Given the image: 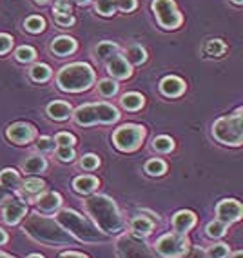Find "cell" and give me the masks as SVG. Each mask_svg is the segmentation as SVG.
I'll use <instances>...</instances> for the list:
<instances>
[{"instance_id": "23", "label": "cell", "mask_w": 243, "mask_h": 258, "mask_svg": "<svg viewBox=\"0 0 243 258\" xmlns=\"http://www.w3.org/2000/svg\"><path fill=\"white\" fill-rule=\"evenodd\" d=\"M0 185L10 191H17L20 189V175L15 169L0 171Z\"/></svg>"}, {"instance_id": "10", "label": "cell", "mask_w": 243, "mask_h": 258, "mask_svg": "<svg viewBox=\"0 0 243 258\" xmlns=\"http://www.w3.org/2000/svg\"><path fill=\"white\" fill-rule=\"evenodd\" d=\"M152 11H154L156 20L160 22L164 29H176L184 22V17L176 8L175 0H154Z\"/></svg>"}, {"instance_id": "28", "label": "cell", "mask_w": 243, "mask_h": 258, "mask_svg": "<svg viewBox=\"0 0 243 258\" xmlns=\"http://www.w3.org/2000/svg\"><path fill=\"white\" fill-rule=\"evenodd\" d=\"M51 75H53V71L47 64H35L31 68V79L35 82H47L51 79Z\"/></svg>"}, {"instance_id": "13", "label": "cell", "mask_w": 243, "mask_h": 258, "mask_svg": "<svg viewBox=\"0 0 243 258\" xmlns=\"http://www.w3.org/2000/svg\"><path fill=\"white\" fill-rule=\"evenodd\" d=\"M107 71H109L111 77H115V79L120 80H125L133 75V68L125 60V56L122 55H113L107 60Z\"/></svg>"}, {"instance_id": "49", "label": "cell", "mask_w": 243, "mask_h": 258, "mask_svg": "<svg viewBox=\"0 0 243 258\" xmlns=\"http://www.w3.org/2000/svg\"><path fill=\"white\" fill-rule=\"evenodd\" d=\"M6 242H8V233L4 229H0V245L6 244Z\"/></svg>"}, {"instance_id": "35", "label": "cell", "mask_w": 243, "mask_h": 258, "mask_svg": "<svg viewBox=\"0 0 243 258\" xmlns=\"http://www.w3.org/2000/svg\"><path fill=\"white\" fill-rule=\"evenodd\" d=\"M98 166H100V158H98L97 155H93V153L84 155L82 160H80V167L86 171H95V169H98Z\"/></svg>"}, {"instance_id": "21", "label": "cell", "mask_w": 243, "mask_h": 258, "mask_svg": "<svg viewBox=\"0 0 243 258\" xmlns=\"http://www.w3.org/2000/svg\"><path fill=\"white\" fill-rule=\"evenodd\" d=\"M154 229V222L151 218L147 217H134L131 220V231H133V235L136 236H149Z\"/></svg>"}, {"instance_id": "5", "label": "cell", "mask_w": 243, "mask_h": 258, "mask_svg": "<svg viewBox=\"0 0 243 258\" xmlns=\"http://www.w3.org/2000/svg\"><path fill=\"white\" fill-rule=\"evenodd\" d=\"M74 122L78 125L93 124H113L120 118V111L113 104L100 102V104H86L74 111Z\"/></svg>"}, {"instance_id": "8", "label": "cell", "mask_w": 243, "mask_h": 258, "mask_svg": "<svg viewBox=\"0 0 243 258\" xmlns=\"http://www.w3.org/2000/svg\"><path fill=\"white\" fill-rule=\"evenodd\" d=\"M145 139V127L138 124H125L120 125L113 133V144L115 148L124 153H131L142 146Z\"/></svg>"}, {"instance_id": "36", "label": "cell", "mask_w": 243, "mask_h": 258, "mask_svg": "<svg viewBox=\"0 0 243 258\" xmlns=\"http://www.w3.org/2000/svg\"><path fill=\"white\" fill-rule=\"evenodd\" d=\"M223 51H225V44L221 40H209L207 42V46H205V53L207 55H211V56H220L223 55Z\"/></svg>"}, {"instance_id": "16", "label": "cell", "mask_w": 243, "mask_h": 258, "mask_svg": "<svg viewBox=\"0 0 243 258\" xmlns=\"http://www.w3.org/2000/svg\"><path fill=\"white\" fill-rule=\"evenodd\" d=\"M194 224H196V215L193 211H178L173 217V227H175L176 233L180 235H185L189 229H193Z\"/></svg>"}, {"instance_id": "24", "label": "cell", "mask_w": 243, "mask_h": 258, "mask_svg": "<svg viewBox=\"0 0 243 258\" xmlns=\"http://www.w3.org/2000/svg\"><path fill=\"white\" fill-rule=\"evenodd\" d=\"M122 106H124V109L127 111H138L143 107V97L140 95V93H125L124 97H122Z\"/></svg>"}, {"instance_id": "15", "label": "cell", "mask_w": 243, "mask_h": 258, "mask_svg": "<svg viewBox=\"0 0 243 258\" xmlns=\"http://www.w3.org/2000/svg\"><path fill=\"white\" fill-rule=\"evenodd\" d=\"M160 91L166 95V97H180L182 93L185 91V82L180 77H175V75H169L166 79L160 82Z\"/></svg>"}, {"instance_id": "27", "label": "cell", "mask_w": 243, "mask_h": 258, "mask_svg": "<svg viewBox=\"0 0 243 258\" xmlns=\"http://www.w3.org/2000/svg\"><path fill=\"white\" fill-rule=\"evenodd\" d=\"M46 184L40 178H29L22 184V195L24 197H33V195H40L44 191Z\"/></svg>"}, {"instance_id": "22", "label": "cell", "mask_w": 243, "mask_h": 258, "mask_svg": "<svg viewBox=\"0 0 243 258\" xmlns=\"http://www.w3.org/2000/svg\"><path fill=\"white\" fill-rule=\"evenodd\" d=\"M24 173L28 175H37V173H44L47 169V162L42 155H31L26 158V162L22 164Z\"/></svg>"}, {"instance_id": "53", "label": "cell", "mask_w": 243, "mask_h": 258, "mask_svg": "<svg viewBox=\"0 0 243 258\" xmlns=\"http://www.w3.org/2000/svg\"><path fill=\"white\" fill-rule=\"evenodd\" d=\"M0 258H15V256H11V254H6V253H0Z\"/></svg>"}, {"instance_id": "44", "label": "cell", "mask_w": 243, "mask_h": 258, "mask_svg": "<svg viewBox=\"0 0 243 258\" xmlns=\"http://www.w3.org/2000/svg\"><path fill=\"white\" fill-rule=\"evenodd\" d=\"M115 8L125 11V13H131L136 10V0H115Z\"/></svg>"}, {"instance_id": "31", "label": "cell", "mask_w": 243, "mask_h": 258, "mask_svg": "<svg viewBox=\"0 0 243 258\" xmlns=\"http://www.w3.org/2000/svg\"><path fill=\"white\" fill-rule=\"evenodd\" d=\"M98 93H100L102 97H115L116 93H118V84L115 82V80L111 79H104L98 82Z\"/></svg>"}, {"instance_id": "48", "label": "cell", "mask_w": 243, "mask_h": 258, "mask_svg": "<svg viewBox=\"0 0 243 258\" xmlns=\"http://www.w3.org/2000/svg\"><path fill=\"white\" fill-rule=\"evenodd\" d=\"M58 258H88V256L82 253H76V251H65V253H62Z\"/></svg>"}, {"instance_id": "55", "label": "cell", "mask_w": 243, "mask_h": 258, "mask_svg": "<svg viewBox=\"0 0 243 258\" xmlns=\"http://www.w3.org/2000/svg\"><path fill=\"white\" fill-rule=\"evenodd\" d=\"M232 2H234V4H238V6L243 4V0H232Z\"/></svg>"}, {"instance_id": "2", "label": "cell", "mask_w": 243, "mask_h": 258, "mask_svg": "<svg viewBox=\"0 0 243 258\" xmlns=\"http://www.w3.org/2000/svg\"><path fill=\"white\" fill-rule=\"evenodd\" d=\"M24 231H26V235L40 244L55 245V247L73 244V236L69 235V231H65L55 218L40 217L37 213H33L26 218Z\"/></svg>"}, {"instance_id": "50", "label": "cell", "mask_w": 243, "mask_h": 258, "mask_svg": "<svg viewBox=\"0 0 243 258\" xmlns=\"http://www.w3.org/2000/svg\"><path fill=\"white\" fill-rule=\"evenodd\" d=\"M74 2H76V4H80V6H88L91 0H74Z\"/></svg>"}, {"instance_id": "18", "label": "cell", "mask_w": 243, "mask_h": 258, "mask_svg": "<svg viewBox=\"0 0 243 258\" xmlns=\"http://www.w3.org/2000/svg\"><path fill=\"white\" fill-rule=\"evenodd\" d=\"M37 208L44 213H53L56 209H60L62 206V197L58 193H44L42 197H38L37 200Z\"/></svg>"}, {"instance_id": "54", "label": "cell", "mask_w": 243, "mask_h": 258, "mask_svg": "<svg viewBox=\"0 0 243 258\" xmlns=\"http://www.w3.org/2000/svg\"><path fill=\"white\" fill-rule=\"evenodd\" d=\"M28 258H44V256H42V254H29Z\"/></svg>"}, {"instance_id": "37", "label": "cell", "mask_w": 243, "mask_h": 258, "mask_svg": "<svg viewBox=\"0 0 243 258\" xmlns=\"http://www.w3.org/2000/svg\"><path fill=\"white\" fill-rule=\"evenodd\" d=\"M115 0H97V11L104 17L115 15Z\"/></svg>"}, {"instance_id": "39", "label": "cell", "mask_w": 243, "mask_h": 258, "mask_svg": "<svg viewBox=\"0 0 243 258\" xmlns=\"http://www.w3.org/2000/svg\"><path fill=\"white\" fill-rule=\"evenodd\" d=\"M55 144L56 146H62V148H73L74 144H76V139H74L71 133L62 131V133H58L55 137Z\"/></svg>"}, {"instance_id": "14", "label": "cell", "mask_w": 243, "mask_h": 258, "mask_svg": "<svg viewBox=\"0 0 243 258\" xmlns=\"http://www.w3.org/2000/svg\"><path fill=\"white\" fill-rule=\"evenodd\" d=\"M26 213H28V206L20 200H10L8 206L4 208V213H2V217H4L6 224H10V226H15V224H19L24 217H26Z\"/></svg>"}, {"instance_id": "52", "label": "cell", "mask_w": 243, "mask_h": 258, "mask_svg": "<svg viewBox=\"0 0 243 258\" xmlns=\"http://www.w3.org/2000/svg\"><path fill=\"white\" fill-rule=\"evenodd\" d=\"M232 258H243V253L241 251H236V253H234V256Z\"/></svg>"}, {"instance_id": "43", "label": "cell", "mask_w": 243, "mask_h": 258, "mask_svg": "<svg viewBox=\"0 0 243 258\" xmlns=\"http://www.w3.org/2000/svg\"><path fill=\"white\" fill-rule=\"evenodd\" d=\"M38 151H53L55 149V140L49 139V137H40L37 142Z\"/></svg>"}, {"instance_id": "34", "label": "cell", "mask_w": 243, "mask_h": 258, "mask_svg": "<svg viewBox=\"0 0 243 258\" xmlns=\"http://www.w3.org/2000/svg\"><path fill=\"white\" fill-rule=\"evenodd\" d=\"M15 56H17V60H19V62L28 64V62H33V60H35V56H37V51L33 49L31 46H22V47H19V49L15 51Z\"/></svg>"}, {"instance_id": "33", "label": "cell", "mask_w": 243, "mask_h": 258, "mask_svg": "<svg viewBox=\"0 0 243 258\" xmlns=\"http://www.w3.org/2000/svg\"><path fill=\"white\" fill-rule=\"evenodd\" d=\"M24 28L28 29L29 33H42L46 29V20L42 19V17H38V15H33V17H29L24 22Z\"/></svg>"}, {"instance_id": "41", "label": "cell", "mask_w": 243, "mask_h": 258, "mask_svg": "<svg viewBox=\"0 0 243 258\" xmlns=\"http://www.w3.org/2000/svg\"><path fill=\"white\" fill-rule=\"evenodd\" d=\"M55 15H71V0H56L53 6Z\"/></svg>"}, {"instance_id": "42", "label": "cell", "mask_w": 243, "mask_h": 258, "mask_svg": "<svg viewBox=\"0 0 243 258\" xmlns=\"http://www.w3.org/2000/svg\"><path fill=\"white\" fill-rule=\"evenodd\" d=\"M11 47H13V37L6 35V33H0V55H6Z\"/></svg>"}, {"instance_id": "30", "label": "cell", "mask_w": 243, "mask_h": 258, "mask_svg": "<svg viewBox=\"0 0 243 258\" xmlns=\"http://www.w3.org/2000/svg\"><path fill=\"white\" fill-rule=\"evenodd\" d=\"M167 171V164L160 158H151L145 164V173L151 176H161Z\"/></svg>"}, {"instance_id": "46", "label": "cell", "mask_w": 243, "mask_h": 258, "mask_svg": "<svg viewBox=\"0 0 243 258\" xmlns=\"http://www.w3.org/2000/svg\"><path fill=\"white\" fill-rule=\"evenodd\" d=\"M11 200V191L10 189H6L0 185V204H4V202H10Z\"/></svg>"}, {"instance_id": "19", "label": "cell", "mask_w": 243, "mask_h": 258, "mask_svg": "<svg viewBox=\"0 0 243 258\" xmlns=\"http://www.w3.org/2000/svg\"><path fill=\"white\" fill-rule=\"evenodd\" d=\"M98 184H100V182H98L97 176L82 175V176H76V178L73 180V189L80 195H89L98 187Z\"/></svg>"}, {"instance_id": "6", "label": "cell", "mask_w": 243, "mask_h": 258, "mask_svg": "<svg viewBox=\"0 0 243 258\" xmlns=\"http://www.w3.org/2000/svg\"><path fill=\"white\" fill-rule=\"evenodd\" d=\"M212 137L218 142L225 146H234L238 148L243 142V129H241V109H238L234 115L221 116L216 120L212 125Z\"/></svg>"}, {"instance_id": "4", "label": "cell", "mask_w": 243, "mask_h": 258, "mask_svg": "<svg viewBox=\"0 0 243 258\" xmlns=\"http://www.w3.org/2000/svg\"><path fill=\"white\" fill-rule=\"evenodd\" d=\"M97 80V75L93 68L86 62H74V64L64 66L56 75V84L62 91L80 93L88 91Z\"/></svg>"}, {"instance_id": "32", "label": "cell", "mask_w": 243, "mask_h": 258, "mask_svg": "<svg viewBox=\"0 0 243 258\" xmlns=\"http://www.w3.org/2000/svg\"><path fill=\"white\" fill-rule=\"evenodd\" d=\"M205 233L209 238H221L227 233V224H223L220 220H214L205 227Z\"/></svg>"}, {"instance_id": "3", "label": "cell", "mask_w": 243, "mask_h": 258, "mask_svg": "<svg viewBox=\"0 0 243 258\" xmlns=\"http://www.w3.org/2000/svg\"><path fill=\"white\" fill-rule=\"evenodd\" d=\"M56 222L65 231H69V235L76 236L82 242L100 244V242H106L107 240V236L102 231H98V227L95 224H91L88 218H84L82 215H78L76 211H71V209H62L56 215Z\"/></svg>"}, {"instance_id": "51", "label": "cell", "mask_w": 243, "mask_h": 258, "mask_svg": "<svg viewBox=\"0 0 243 258\" xmlns=\"http://www.w3.org/2000/svg\"><path fill=\"white\" fill-rule=\"evenodd\" d=\"M49 0H35V4H40V6H44V4H47Z\"/></svg>"}, {"instance_id": "17", "label": "cell", "mask_w": 243, "mask_h": 258, "mask_svg": "<svg viewBox=\"0 0 243 258\" xmlns=\"http://www.w3.org/2000/svg\"><path fill=\"white\" fill-rule=\"evenodd\" d=\"M74 49H76V40H74L73 37H65V35H62V37H56L55 40L51 42V51L58 56L71 55Z\"/></svg>"}, {"instance_id": "11", "label": "cell", "mask_w": 243, "mask_h": 258, "mask_svg": "<svg viewBox=\"0 0 243 258\" xmlns=\"http://www.w3.org/2000/svg\"><path fill=\"white\" fill-rule=\"evenodd\" d=\"M243 215L241 204L236 199H225L221 200L218 206H216V217L218 220L223 222V224H232V222H238Z\"/></svg>"}, {"instance_id": "26", "label": "cell", "mask_w": 243, "mask_h": 258, "mask_svg": "<svg viewBox=\"0 0 243 258\" xmlns=\"http://www.w3.org/2000/svg\"><path fill=\"white\" fill-rule=\"evenodd\" d=\"M125 55H127V58L125 60H127L129 64H134V66L143 64V62L147 60V53L142 46H129Z\"/></svg>"}, {"instance_id": "20", "label": "cell", "mask_w": 243, "mask_h": 258, "mask_svg": "<svg viewBox=\"0 0 243 258\" xmlns=\"http://www.w3.org/2000/svg\"><path fill=\"white\" fill-rule=\"evenodd\" d=\"M47 115L53 120H67L69 116L73 115V107L67 102H51L47 106Z\"/></svg>"}, {"instance_id": "1", "label": "cell", "mask_w": 243, "mask_h": 258, "mask_svg": "<svg viewBox=\"0 0 243 258\" xmlns=\"http://www.w3.org/2000/svg\"><path fill=\"white\" fill-rule=\"evenodd\" d=\"M86 209L104 235H116L124 231L125 222L118 211V206L106 195H95L86 200Z\"/></svg>"}, {"instance_id": "9", "label": "cell", "mask_w": 243, "mask_h": 258, "mask_svg": "<svg viewBox=\"0 0 243 258\" xmlns=\"http://www.w3.org/2000/svg\"><path fill=\"white\" fill-rule=\"evenodd\" d=\"M154 249L161 258H182L189 251V240L180 233H167L156 240Z\"/></svg>"}, {"instance_id": "38", "label": "cell", "mask_w": 243, "mask_h": 258, "mask_svg": "<svg viewBox=\"0 0 243 258\" xmlns=\"http://www.w3.org/2000/svg\"><path fill=\"white\" fill-rule=\"evenodd\" d=\"M229 253H230V249L227 244H214V245H211L209 251H207V254H209L211 258H227Z\"/></svg>"}, {"instance_id": "7", "label": "cell", "mask_w": 243, "mask_h": 258, "mask_svg": "<svg viewBox=\"0 0 243 258\" xmlns=\"http://www.w3.org/2000/svg\"><path fill=\"white\" fill-rule=\"evenodd\" d=\"M116 254L118 258H156L154 251L145 244V240L133 233H125L116 240Z\"/></svg>"}, {"instance_id": "40", "label": "cell", "mask_w": 243, "mask_h": 258, "mask_svg": "<svg viewBox=\"0 0 243 258\" xmlns=\"http://www.w3.org/2000/svg\"><path fill=\"white\" fill-rule=\"evenodd\" d=\"M56 158H58L60 162H73L74 160V149L56 146Z\"/></svg>"}, {"instance_id": "29", "label": "cell", "mask_w": 243, "mask_h": 258, "mask_svg": "<svg viewBox=\"0 0 243 258\" xmlns=\"http://www.w3.org/2000/svg\"><path fill=\"white\" fill-rule=\"evenodd\" d=\"M152 149L158 153H171L175 149V140L171 139V137H166V135L156 137V139L152 140Z\"/></svg>"}, {"instance_id": "25", "label": "cell", "mask_w": 243, "mask_h": 258, "mask_svg": "<svg viewBox=\"0 0 243 258\" xmlns=\"http://www.w3.org/2000/svg\"><path fill=\"white\" fill-rule=\"evenodd\" d=\"M118 53V44H115V42H100L97 46V49H95V55H97L98 60H109L113 55H116Z\"/></svg>"}, {"instance_id": "45", "label": "cell", "mask_w": 243, "mask_h": 258, "mask_svg": "<svg viewBox=\"0 0 243 258\" xmlns=\"http://www.w3.org/2000/svg\"><path fill=\"white\" fill-rule=\"evenodd\" d=\"M55 20L58 26H64V28H69L74 24V19L71 15H55Z\"/></svg>"}, {"instance_id": "47", "label": "cell", "mask_w": 243, "mask_h": 258, "mask_svg": "<svg viewBox=\"0 0 243 258\" xmlns=\"http://www.w3.org/2000/svg\"><path fill=\"white\" fill-rule=\"evenodd\" d=\"M189 258H211V256L207 254L205 249H200V247H198V249H194L193 253L189 254Z\"/></svg>"}, {"instance_id": "12", "label": "cell", "mask_w": 243, "mask_h": 258, "mask_svg": "<svg viewBox=\"0 0 243 258\" xmlns=\"http://www.w3.org/2000/svg\"><path fill=\"white\" fill-rule=\"evenodd\" d=\"M6 137L11 140V142L19 144H29L33 139H35V127L26 122H17V124H11L6 131Z\"/></svg>"}]
</instances>
